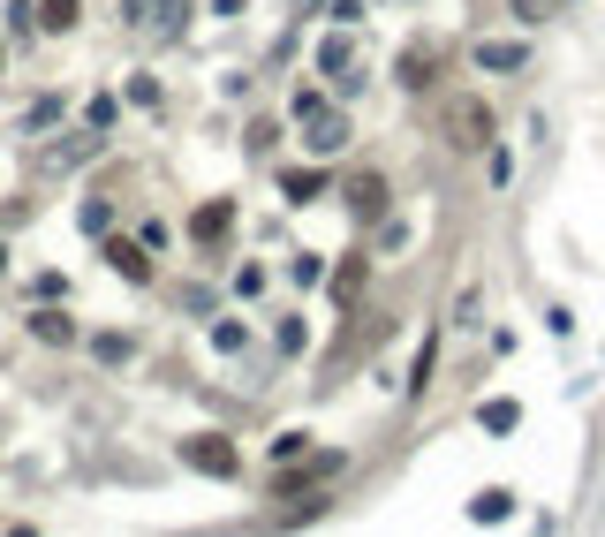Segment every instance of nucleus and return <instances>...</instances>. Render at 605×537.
Returning <instances> with one entry per match:
<instances>
[{"label":"nucleus","mask_w":605,"mask_h":537,"mask_svg":"<svg viewBox=\"0 0 605 537\" xmlns=\"http://www.w3.org/2000/svg\"><path fill=\"white\" fill-rule=\"evenodd\" d=\"M76 23V0H46V31H69Z\"/></svg>","instance_id":"22"},{"label":"nucleus","mask_w":605,"mask_h":537,"mask_svg":"<svg viewBox=\"0 0 605 537\" xmlns=\"http://www.w3.org/2000/svg\"><path fill=\"white\" fill-rule=\"evenodd\" d=\"M31 333H38V341H76V326H69L61 311H38V318H31Z\"/></svg>","instance_id":"16"},{"label":"nucleus","mask_w":605,"mask_h":537,"mask_svg":"<svg viewBox=\"0 0 605 537\" xmlns=\"http://www.w3.org/2000/svg\"><path fill=\"white\" fill-rule=\"evenodd\" d=\"M348 205H356V220H379L386 212V182L379 174H356V182H348Z\"/></svg>","instance_id":"7"},{"label":"nucleus","mask_w":605,"mask_h":537,"mask_svg":"<svg viewBox=\"0 0 605 537\" xmlns=\"http://www.w3.org/2000/svg\"><path fill=\"white\" fill-rule=\"evenodd\" d=\"M0 265H8V250H0Z\"/></svg>","instance_id":"24"},{"label":"nucleus","mask_w":605,"mask_h":537,"mask_svg":"<svg viewBox=\"0 0 605 537\" xmlns=\"http://www.w3.org/2000/svg\"><path fill=\"white\" fill-rule=\"evenodd\" d=\"M326 16H333V23H341V31H356V23H363V0H333Z\"/></svg>","instance_id":"23"},{"label":"nucleus","mask_w":605,"mask_h":537,"mask_svg":"<svg viewBox=\"0 0 605 537\" xmlns=\"http://www.w3.org/2000/svg\"><path fill=\"white\" fill-rule=\"evenodd\" d=\"M432 364H439V333H424V341H416V364H409V394L432 386Z\"/></svg>","instance_id":"11"},{"label":"nucleus","mask_w":605,"mask_h":537,"mask_svg":"<svg viewBox=\"0 0 605 537\" xmlns=\"http://www.w3.org/2000/svg\"><path fill=\"white\" fill-rule=\"evenodd\" d=\"M469 61H477L484 76H515L522 61H530V46H522V38H477V46H469Z\"/></svg>","instance_id":"2"},{"label":"nucleus","mask_w":605,"mask_h":537,"mask_svg":"<svg viewBox=\"0 0 605 537\" xmlns=\"http://www.w3.org/2000/svg\"><path fill=\"white\" fill-rule=\"evenodd\" d=\"M311 114H326V91H318V84H303V91L288 99V122H311Z\"/></svg>","instance_id":"15"},{"label":"nucleus","mask_w":605,"mask_h":537,"mask_svg":"<svg viewBox=\"0 0 605 537\" xmlns=\"http://www.w3.org/2000/svg\"><path fill=\"white\" fill-rule=\"evenodd\" d=\"M129 348H137L129 333H106V341H99V356H106V364H129Z\"/></svg>","instance_id":"21"},{"label":"nucleus","mask_w":605,"mask_h":537,"mask_svg":"<svg viewBox=\"0 0 605 537\" xmlns=\"http://www.w3.org/2000/svg\"><path fill=\"white\" fill-rule=\"evenodd\" d=\"M469 522H477V530H500V522H515V492H507V485H484L477 500H469Z\"/></svg>","instance_id":"4"},{"label":"nucleus","mask_w":605,"mask_h":537,"mask_svg":"<svg viewBox=\"0 0 605 537\" xmlns=\"http://www.w3.org/2000/svg\"><path fill=\"white\" fill-rule=\"evenodd\" d=\"M242 341H250V333H242V326H235V318H220V326H212V348H220V356H235V348H242Z\"/></svg>","instance_id":"18"},{"label":"nucleus","mask_w":605,"mask_h":537,"mask_svg":"<svg viewBox=\"0 0 605 537\" xmlns=\"http://www.w3.org/2000/svg\"><path fill=\"white\" fill-rule=\"evenodd\" d=\"M265 454H273V469H280V462H303V454H311V432H280Z\"/></svg>","instance_id":"14"},{"label":"nucleus","mask_w":605,"mask_h":537,"mask_svg":"<svg viewBox=\"0 0 605 537\" xmlns=\"http://www.w3.org/2000/svg\"><path fill=\"white\" fill-rule=\"evenodd\" d=\"M507 8H515V23H545L560 8V0H507Z\"/></svg>","instance_id":"19"},{"label":"nucleus","mask_w":605,"mask_h":537,"mask_svg":"<svg viewBox=\"0 0 605 537\" xmlns=\"http://www.w3.org/2000/svg\"><path fill=\"white\" fill-rule=\"evenodd\" d=\"M356 288H363V265H341V273H333V303L348 311V303H356Z\"/></svg>","instance_id":"17"},{"label":"nucleus","mask_w":605,"mask_h":537,"mask_svg":"<svg viewBox=\"0 0 605 537\" xmlns=\"http://www.w3.org/2000/svg\"><path fill=\"white\" fill-rule=\"evenodd\" d=\"M84 129H99V137H106V129H114V99H91L84 106Z\"/></svg>","instance_id":"20"},{"label":"nucleus","mask_w":605,"mask_h":537,"mask_svg":"<svg viewBox=\"0 0 605 537\" xmlns=\"http://www.w3.org/2000/svg\"><path fill=\"white\" fill-rule=\"evenodd\" d=\"M227 227H235V205H227V197H220V205H197V220H190V235H197V243H220Z\"/></svg>","instance_id":"8"},{"label":"nucleus","mask_w":605,"mask_h":537,"mask_svg":"<svg viewBox=\"0 0 605 537\" xmlns=\"http://www.w3.org/2000/svg\"><path fill=\"white\" fill-rule=\"evenodd\" d=\"M454 129H469V137H462V144H492V114H484V106H477V99H469V106H462V114H454Z\"/></svg>","instance_id":"13"},{"label":"nucleus","mask_w":605,"mask_h":537,"mask_svg":"<svg viewBox=\"0 0 605 537\" xmlns=\"http://www.w3.org/2000/svg\"><path fill=\"white\" fill-rule=\"evenodd\" d=\"M318 76H326L333 91H356V76H348V38H341V31L318 38Z\"/></svg>","instance_id":"5"},{"label":"nucleus","mask_w":605,"mask_h":537,"mask_svg":"<svg viewBox=\"0 0 605 537\" xmlns=\"http://www.w3.org/2000/svg\"><path fill=\"white\" fill-rule=\"evenodd\" d=\"M303 144H311V159L348 152V122H341V114H311V122H303Z\"/></svg>","instance_id":"3"},{"label":"nucleus","mask_w":605,"mask_h":537,"mask_svg":"<svg viewBox=\"0 0 605 537\" xmlns=\"http://www.w3.org/2000/svg\"><path fill=\"white\" fill-rule=\"evenodd\" d=\"M432 69H439V53H432V46H416L409 61H401V84H409V91H424V84H432Z\"/></svg>","instance_id":"12"},{"label":"nucleus","mask_w":605,"mask_h":537,"mask_svg":"<svg viewBox=\"0 0 605 537\" xmlns=\"http://www.w3.org/2000/svg\"><path fill=\"white\" fill-rule=\"evenodd\" d=\"M106 258H114L121 280H137V288L152 280V258H144V243H106Z\"/></svg>","instance_id":"9"},{"label":"nucleus","mask_w":605,"mask_h":537,"mask_svg":"<svg viewBox=\"0 0 605 537\" xmlns=\"http://www.w3.org/2000/svg\"><path fill=\"white\" fill-rule=\"evenodd\" d=\"M182 462H190L197 477H220L227 485V477L242 469V454H235V439H220V432H190L182 439Z\"/></svg>","instance_id":"1"},{"label":"nucleus","mask_w":605,"mask_h":537,"mask_svg":"<svg viewBox=\"0 0 605 537\" xmlns=\"http://www.w3.org/2000/svg\"><path fill=\"white\" fill-rule=\"evenodd\" d=\"M477 424H484V432H515V424H522V401H507V394L477 401Z\"/></svg>","instance_id":"10"},{"label":"nucleus","mask_w":605,"mask_h":537,"mask_svg":"<svg viewBox=\"0 0 605 537\" xmlns=\"http://www.w3.org/2000/svg\"><path fill=\"white\" fill-rule=\"evenodd\" d=\"M280 197H288V205H318V197H326V167H288L280 174Z\"/></svg>","instance_id":"6"}]
</instances>
